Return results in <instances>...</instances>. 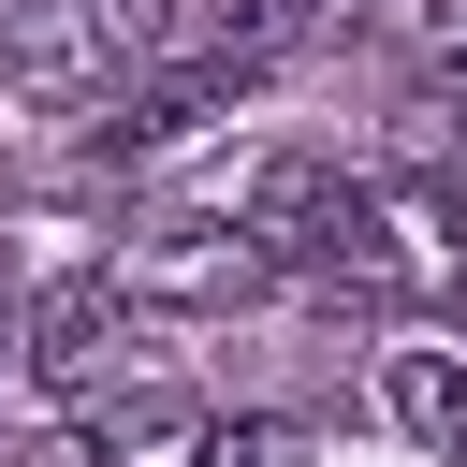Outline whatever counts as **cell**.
I'll list each match as a JSON object with an SVG mask.
<instances>
[{
	"label": "cell",
	"instance_id": "cell-3",
	"mask_svg": "<svg viewBox=\"0 0 467 467\" xmlns=\"http://www.w3.org/2000/svg\"><path fill=\"white\" fill-rule=\"evenodd\" d=\"M0 58H15V88L44 102V117H88V102H117V29H102V0H15V29H0Z\"/></svg>",
	"mask_w": 467,
	"mask_h": 467
},
{
	"label": "cell",
	"instance_id": "cell-6",
	"mask_svg": "<svg viewBox=\"0 0 467 467\" xmlns=\"http://www.w3.org/2000/svg\"><path fill=\"white\" fill-rule=\"evenodd\" d=\"M102 467H204V409L190 394H102Z\"/></svg>",
	"mask_w": 467,
	"mask_h": 467
},
{
	"label": "cell",
	"instance_id": "cell-9",
	"mask_svg": "<svg viewBox=\"0 0 467 467\" xmlns=\"http://www.w3.org/2000/svg\"><path fill=\"white\" fill-rule=\"evenodd\" d=\"M204 467H306L292 423H204Z\"/></svg>",
	"mask_w": 467,
	"mask_h": 467
},
{
	"label": "cell",
	"instance_id": "cell-10",
	"mask_svg": "<svg viewBox=\"0 0 467 467\" xmlns=\"http://www.w3.org/2000/svg\"><path fill=\"white\" fill-rule=\"evenodd\" d=\"M423 73L467 88V0H423Z\"/></svg>",
	"mask_w": 467,
	"mask_h": 467
},
{
	"label": "cell",
	"instance_id": "cell-4",
	"mask_svg": "<svg viewBox=\"0 0 467 467\" xmlns=\"http://www.w3.org/2000/svg\"><path fill=\"white\" fill-rule=\"evenodd\" d=\"M117 336H131V277H44L29 292V379L44 394H102L117 379Z\"/></svg>",
	"mask_w": 467,
	"mask_h": 467
},
{
	"label": "cell",
	"instance_id": "cell-1",
	"mask_svg": "<svg viewBox=\"0 0 467 467\" xmlns=\"http://www.w3.org/2000/svg\"><path fill=\"white\" fill-rule=\"evenodd\" d=\"M248 234H263V263L292 277V292H336V306H409V219H394V190H350L336 161H248V204H234Z\"/></svg>",
	"mask_w": 467,
	"mask_h": 467
},
{
	"label": "cell",
	"instance_id": "cell-8",
	"mask_svg": "<svg viewBox=\"0 0 467 467\" xmlns=\"http://www.w3.org/2000/svg\"><path fill=\"white\" fill-rule=\"evenodd\" d=\"M102 29H117V58L146 73V58H175V29H190V15H175V0H102Z\"/></svg>",
	"mask_w": 467,
	"mask_h": 467
},
{
	"label": "cell",
	"instance_id": "cell-7",
	"mask_svg": "<svg viewBox=\"0 0 467 467\" xmlns=\"http://www.w3.org/2000/svg\"><path fill=\"white\" fill-rule=\"evenodd\" d=\"M336 29H350V0H219L204 15V44H234V58H306Z\"/></svg>",
	"mask_w": 467,
	"mask_h": 467
},
{
	"label": "cell",
	"instance_id": "cell-5",
	"mask_svg": "<svg viewBox=\"0 0 467 467\" xmlns=\"http://www.w3.org/2000/svg\"><path fill=\"white\" fill-rule=\"evenodd\" d=\"M379 409H394L438 467H467V350H394V365H379Z\"/></svg>",
	"mask_w": 467,
	"mask_h": 467
},
{
	"label": "cell",
	"instance_id": "cell-2",
	"mask_svg": "<svg viewBox=\"0 0 467 467\" xmlns=\"http://www.w3.org/2000/svg\"><path fill=\"white\" fill-rule=\"evenodd\" d=\"M117 277H131V306H248L277 263H263L248 219H146L117 248Z\"/></svg>",
	"mask_w": 467,
	"mask_h": 467
}]
</instances>
